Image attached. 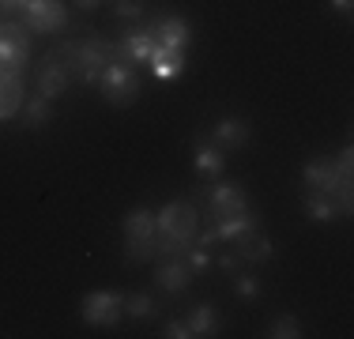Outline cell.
<instances>
[{
    "label": "cell",
    "instance_id": "obj_1",
    "mask_svg": "<svg viewBox=\"0 0 354 339\" xmlns=\"http://www.w3.org/2000/svg\"><path fill=\"white\" fill-rule=\"evenodd\" d=\"M57 57H61V64L68 68V75L83 83H98V75H102V68L109 61H117V46L106 38H91V42H61L57 46Z\"/></svg>",
    "mask_w": 354,
    "mask_h": 339
},
{
    "label": "cell",
    "instance_id": "obj_2",
    "mask_svg": "<svg viewBox=\"0 0 354 339\" xmlns=\"http://www.w3.org/2000/svg\"><path fill=\"white\" fill-rule=\"evenodd\" d=\"M98 87L109 106H132L140 95V75H136V64H124V61H109L98 75Z\"/></svg>",
    "mask_w": 354,
    "mask_h": 339
},
{
    "label": "cell",
    "instance_id": "obj_3",
    "mask_svg": "<svg viewBox=\"0 0 354 339\" xmlns=\"http://www.w3.org/2000/svg\"><path fill=\"white\" fill-rule=\"evenodd\" d=\"M155 219H158V234L166 237H181V241L196 237V208H192V200H170Z\"/></svg>",
    "mask_w": 354,
    "mask_h": 339
},
{
    "label": "cell",
    "instance_id": "obj_4",
    "mask_svg": "<svg viewBox=\"0 0 354 339\" xmlns=\"http://www.w3.org/2000/svg\"><path fill=\"white\" fill-rule=\"evenodd\" d=\"M83 320L95 328H113L124 313V294H113V291H95L83 298Z\"/></svg>",
    "mask_w": 354,
    "mask_h": 339
},
{
    "label": "cell",
    "instance_id": "obj_5",
    "mask_svg": "<svg viewBox=\"0 0 354 339\" xmlns=\"http://www.w3.org/2000/svg\"><path fill=\"white\" fill-rule=\"evenodd\" d=\"M143 30H147L158 46H170V49H185V46H189V38H192L189 19H181V15H155Z\"/></svg>",
    "mask_w": 354,
    "mask_h": 339
},
{
    "label": "cell",
    "instance_id": "obj_6",
    "mask_svg": "<svg viewBox=\"0 0 354 339\" xmlns=\"http://www.w3.org/2000/svg\"><path fill=\"white\" fill-rule=\"evenodd\" d=\"M23 19H27L30 30L49 34V30H61L68 23V12H64L61 0H35V4L23 8Z\"/></svg>",
    "mask_w": 354,
    "mask_h": 339
},
{
    "label": "cell",
    "instance_id": "obj_7",
    "mask_svg": "<svg viewBox=\"0 0 354 339\" xmlns=\"http://www.w3.org/2000/svg\"><path fill=\"white\" fill-rule=\"evenodd\" d=\"M64 91H68V68L61 64V57H57V49H49L46 61L38 64V95L41 98H61Z\"/></svg>",
    "mask_w": 354,
    "mask_h": 339
},
{
    "label": "cell",
    "instance_id": "obj_8",
    "mask_svg": "<svg viewBox=\"0 0 354 339\" xmlns=\"http://www.w3.org/2000/svg\"><path fill=\"white\" fill-rule=\"evenodd\" d=\"M30 53V42L19 23H0V68H23Z\"/></svg>",
    "mask_w": 354,
    "mask_h": 339
},
{
    "label": "cell",
    "instance_id": "obj_9",
    "mask_svg": "<svg viewBox=\"0 0 354 339\" xmlns=\"http://www.w3.org/2000/svg\"><path fill=\"white\" fill-rule=\"evenodd\" d=\"M306 185H309V192H328L332 196L339 185H347V177H343V170L339 163H332V158H313V163L306 166Z\"/></svg>",
    "mask_w": 354,
    "mask_h": 339
},
{
    "label": "cell",
    "instance_id": "obj_10",
    "mask_svg": "<svg viewBox=\"0 0 354 339\" xmlns=\"http://www.w3.org/2000/svg\"><path fill=\"white\" fill-rule=\"evenodd\" d=\"M200 196L212 200L215 219H230V215L249 211V196L238 189V185H215V189H200Z\"/></svg>",
    "mask_w": 354,
    "mask_h": 339
},
{
    "label": "cell",
    "instance_id": "obj_11",
    "mask_svg": "<svg viewBox=\"0 0 354 339\" xmlns=\"http://www.w3.org/2000/svg\"><path fill=\"white\" fill-rule=\"evenodd\" d=\"M23 102V68H0V121L19 109Z\"/></svg>",
    "mask_w": 354,
    "mask_h": 339
},
{
    "label": "cell",
    "instance_id": "obj_12",
    "mask_svg": "<svg viewBox=\"0 0 354 339\" xmlns=\"http://www.w3.org/2000/svg\"><path fill=\"white\" fill-rule=\"evenodd\" d=\"M234 241H238V260H245V264H264L268 257H275L272 237H264L260 230H249V234L234 237Z\"/></svg>",
    "mask_w": 354,
    "mask_h": 339
},
{
    "label": "cell",
    "instance_id": "obj_13",
    "mask_svg": "<svg viewBox=\"0 0 354 339\" xmlns=\"http://www.w3.org/2000/svg\"><path fill=\"white\" fill-rule=\"evenodd\" d=\"M212 136H215V147H245L252 129H249L245 117H223Z\"/></svg>",
    "mask_w": 354,
    "mask_h": 339
},
{
    "label": "cell",
    "instance_id": "obj_14",
    "mask_svg": "<svg viewBox=\"0 0 354 339\" xmlns=\"http://www.w3.org/2000/svg\"><path fill=\"white\" fill-rule=\"evenodd\" d=\"M151 49H155V38L147 30H132L129 38L117 46V57L124 64H151Z\"/></svg>",
    "mask_w": 354,
    "mask_h": 339
},
{
    "label": "cell",
    "instance_id": "obj_15",
    "mask_svg": "<svg viewBox=\"0 0 354 339\" xmlns=\"http://www.w3.org/2000/svg\"><path fill=\"white\" fill-rule=\"evenodd\" d=\"M151 68H155L158 80H174V75L185 72V49H170V46H158L151 49Z\"/></svg>",
    "mask_w": 354,
    "mask_h": 339
},
{
    "label": "cell",
    "instance_id": "obj_16",
    "mask_svg": "<svg viewBox=\"0 0 354 339\" xmlns=\"http://www.w3.org/2000/svg\"><path fill=\"white\" fill-rule=\"evenodd\" d=\"M189 279H192V271H189V264H185L181 257L166 260V264H162V268L155 271V283L162 286L166 294H181L185 286H189Z\"/></svg>",
    "mask_w": 354,
    "mask_h": 339
},
{
    "label": "cell",
    "instance_id": "obj_17",
    "mask_svg": "<svg viewBox=\"0 0 354 339\" xmlns=\"http://www.w3.org/2000/svg\"><path fill=\"white\" fill-rule=\"evenodd\" d=\"M155 230H158L155 211H147V208L129 211V219H124V237H129V241H147Z\"/></svg>",
    "mask_w": 354,
    "mask_h": 339
},
{
    "label": "cell",
    "instance_id": "obj_18",
    "mask_svg": "<svg viewBox=\"0 0 354 339\" xmlns=\"http://www.w3.org/2000/svg\"><path fill=\"white\" fill-rule=\"evenodd\" d=\"M306 215L313 219V223H332V219L339 215V203H335V196H328V192H309Z\"/></svg>",
    "mask_w": 354,
    "mask_h": 339
},
{
    "label": "cell",
    "instance_id": "obj_19",
    "mask_svg": "<svg viewBox=\"0 0 354 339\" xmlns=\"http://www.w3.org/2000/svg\"><path fill=\"white\" fill-rule=\"evenodd\" d=\"M196 170L204 177H218V174H223V151L212 147L204 136H196Z\"/></svg>",
    "mask_w": 354,
    "mask_h": 339
},
{
    "label": "cell",
    "instance_id": "obj_20",
    "mask_svg": "<svg viewBox=\"0 0 354 339\" xmlns=\"http://www.w3.org/2000/svg\"><path fill=\"white\" fill-rule=\"evenodd\" d=\"M185 324H189L192 336H218V313L212 309V305H196Z\"/></svg>",
    "mask_w": 354,
    "mask_h": 339
},
{
    "label": "cell",
    "instance_id": "obj_21",
    "mask_svg": "<svg viewBox=\"0 0 354 339\" xmlns=\"http://www.w3.org/2000/svg\"><path fill=\"white\" fill-rule=\"evenodd\" d=\"M124 313L136 317V320H147V317H155V313H158V305H155L151 294H124Z\"/></svg>",
    "mask_w": 354,
    "mask_h": 339
},
{
    "label": "cell",
    "instance_id": "obj_22",
    "mask_svg": "<svg viewBox=\"0 0 354 339\" xmlns=\"http://www.w3.org/2000/svg\"><path fill=\"white\" fill-rule=\"evenodd\" d=\"M49 106H53V102H49V98H41V95H35V98L27 102V106H23V117H27V129H41V125L49 121V113H53Z\"/></svg>",
    "mask_w": 354,
    "mask_h": 339
},
{
    "label": "cell",
    "instance_id": "obj_23",
    "mask_svg": "<svg viewBox=\"0 0 354 339\" xmlns=\"http://www.w3.org/2000/svg\"><path fill=\"white\" fill-rule=\"evenodd\" d=\"M268 336H275V339H294V336H301V320H298V317H290V313H283V317H275V320H272Z\"/></svg>",
    "mask_w": 354,
    "mask_h": 339
},
{
    "label": "cell",
    "instance_id": "obj_24",
    "mask_svg": "<svg viewBox=\"0 0 354 339\" xmlns=\"http://www.w3.org/2000/svg\"><path fill=\"white\" fill-rule=\"evenodd\" d=\"M181 260L189 264L192 275H196V271H207V268H212V253H207V245H189Z\"/></svg>",
    "mask_w": 354,
    "mask_h": 339
},
{
    "label": "cell",
    "instance_id": "obj_25",
    "mask_svg": "<svg viewBox=\"0 0 354 339\" xmlns=\"http://www.w3.org/2000/svg\"><path fill=\"white\" fill-rule=\"evenodd\" d=\"M238 298H245V302H257L260 298V279L257 275H241L238 279Z\"/></svg>",
    "mask_w": 354,
    "mask_h": 339
},
{
    "label": "cell",
    "instance_id": "obj_26",
    "mask_svg": "<svg viewBox=\"0 0 354 339\" xmlns=\"http://www.w3.org/2000/svg\"><path fill=\"white\" fill-rule=\"evenodd\" d=\"M117 15H121V19H140L143 0H117Z\"/></svg>",
    "mask_w": 354,
    "mask_h": 339
},
{
    "label": "cell",
    "instance_id": "obj_27",
    "mask_svg": "<svg viewBox=\"0 0 354 339\" xmlns=\"http://www.w3.org/2000/svg\"><path fill=\"white\" fill-rule=\"evenodd\" d=\"M162 336H170V339H192V332H189V324H185V320H170Z\"/></svg>",
    "mask_w": 354,
    "mask_h": 339
},
{
    "label": "cell",
    "instance_id": "obj_28",
    "mask_svg": "<svg viewBox=\"0 0 354 339\" xmlns=\"http://www.w3.org/2000/svg\"><path fill=\"white\" fill-rule=\"evenodd\" d=\"M339 170H343V177L351 181V174H354V155H351V147H343V155H339Z\"/></svg>",
    "mask_w": 354,
    "mask_h": 339
},
{
    "label": "cell",
    "instance_id": "obj_29",
    "mask_svg": "<svg viewBox=\"0 0 354 339\" xmlns=\"http://www.w3.org/2000/svg\"><path fill=\"white\" fill-rule=\"evenodd\" d=\"M238 264H241V260H238V253H226V257H218V268H223V271H234Z\"/></svg>",
    "mask_w": 354,
    "mask_h": 339
},
{
    "label": "cell",
    "instance_id": "obj_30",
    "mask_svg": "<svg viewBox=\"0 0 354 339\" xmlns=\"http://www.w3.org/2000/svg\"><path fill=\"white\" fill-rule=\"evenodd\" d=\"M328 4L335 8V12H343V15H351V0H328Z\"/></svg>",
    "mask_w": 354,
    "mask_h": 339
},
{
    "label": "cell",
    "instance_id": "obj_31",
    "mask_svg": "<svg viewBox=\"0 0 354 339\" xmlns=\"http://www.w3.org/2000/svg\"><path fill=\"white\" fill-rule=\"evenodd\" d=\"M98 4H102V0H75V8H83V12H95Z\"/></svg>",
    "mask_w": 354,
    "mask_h": 339
},
{
    "label": "cell",
    "instance_id": "obj_32",
    "mask_svg": "<svg viewBox=\"0 0 354 339\" xmlns=\"http://www.w3.org/2000/svg\"><path fill=\"white\" fill-rule=\"evenodd\" d=\"M0 12H19V0H0Z\"/></svg>",
    "mask_w": 354,
    "mask_h": 339
},
{
    "label": "cell",
    "instance_id": "obj_33",
    "mask_svg": "<svg viewBox=\"0 0 354 339\" xmlns=\"http://www.w3.org/2000/svg\"><path fill=\"white\" fill-rule=\"evenodd\" d=\"M27 4H35V0H19V12H23V8H27Z\"/></svg>",
    "mask_w": 354,
    "mask_h": 339
}]
</instances>
